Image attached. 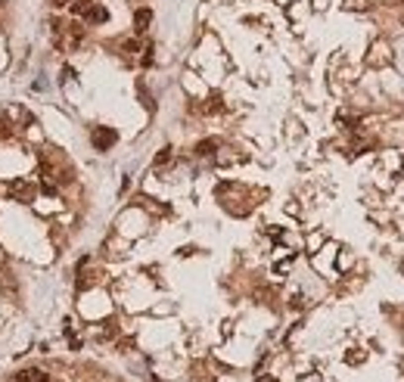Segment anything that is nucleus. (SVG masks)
<instances>
[{
  "mask_svg": "<svg viewBox=\"0 0 404 382\" xmlns=\"http://www.w3.org/2000/svg\"><path fill=\"white\" fill-rule=\"evenodd\" d=\"M115 140H118V134H115L112 127H94V131H90V143H94L97 153H106V149H112Z\"/></svg>",
  "mask_w": 404,
  "mask_h": 382,
  "instance_id": "nucleus-1",
  "label": "nucleus"
},
{
  "mask_svg": "<svg viewBox=\"0 0 404 382\" xmlns=\"http://www.w3.org/2000/svg\"><path fill=\"white\" fill-rule=\"evenodd\" d=\"M9 196H13L16 202H31L34 199V183L25 180V177H19V180L9 183Z\"/></svg>",
  "mask_w": 404,
  "mask_h": 382,
  "instance_id": "nucleus-2",
  "label": "nucleus"
},
{
  "mask_svg": "<svg viewBox=\"0 0 404 382\" xmlns=\"http://www.w3.org/2000/svg\"><path fill=\"white\" fill-rule=\"evenodd\" d=\"M81 19H84L87 25H103V22L109 19V9H106V6H100V3H90V6H87V13L81 16Z\"/></svg>",
  "mask_w": 404,
  "mask_h": 382,
  "instance_id": "nucleus-3",
  "label": "nucleus"
},
{
  "mask_svg": "<svg viewBox=\"0 0 404 382\" xmlns=\"http://www.w3.org/2000/svg\"><path fill=\"white\" fill-rule=\"evenodd\" d=\"M13 379H16V382H50V379H47V373H44V370H38V367H31V370H19Z\"/></svg>",
  "mask_w": 404,
  "mask_h": 382,
  "instance_id": "nucleus-4",
  "label": "nucleus"
},
{
  "mask_svg": "<svg viewBox=\"0 0 404 382\" xmlns=\"http://www.w3.org/2000/svg\"><path fill=\"white\" fill-rule=\"evenodd\" d=\"M149 22H153V13H149L146 6H143V9H137V13H134V31H137V34H143V31L149 28Z\"/></svg>",
  "mask_w": 404,
  "mask_h": 382,
  "instance_id": "nucleus-5",
  "label": "nucleus"
},
{
  "mask_svg": "<svg viewBox=\"0 0 404 382\" xmlns=\"http://www.w3.org/2000/svg\"><path fill=\"white\" fill-rule=\"evenodd\" d=\"M215 149H218V140H212V137H209V140H199V143H196V156H215Z\"/></svg>",
  "mask_w": 404,
  "mask_h": 382,
  "instance_id": "nucleus-6",
  "label": "nucleus"
},
{
  "mask_svg": "<svg viewBox=\"0 0 404 382\" xmlns=\"http://www.w3.org/2000/svg\"><path fill=\"white\" fill-rule=\"evenodd\" d=\"M171 159H174V156H171V146H165V149H162V153L156 156V168H162V165H168Z\"/></svg>",
  "mask_w": 404,
  "mask_h": 382,
  "instance_id": "nucleus-7",
  "label": "nucleus"
},
{
  "mask_svg": "<svg viewBox=\"0 0 404 382\" xmlns=\"http://www.w3.org/2000/svg\"><path fill=\"white\" fill-rule=\"evenodd\" d=\"M90 3H94V0H75V3H72V13H75V16H84Z\"/></svg>",
  "mask_w": 404,
  "mask_h": 382,
  "instance_id": "nucleus-8",
  "label": "nucleus"
},
{
  "mask_svg": "<svg viewBox=\"0 0 404 382\" xmlns=\"http://www.w3.org/2000/svg\"><path fill=\"white\" fill-rule=\"evenodd\" d=\"M205 109H209V112H218V109H221V97H212V100H209V106H205Z\"/></svg>",
  "mask_w": 404,
  "mask_h": 382,
  "instance_id": "nucleus-9",
  "label": "nucleus"
},
{
  "mask_svg": "<svg viewBox=\"0 0 404 382\" xmlns=\"http://www.w3.org/2000/svg\"><path fill=\"white\" fill-rule=\"evenodd\" d=\"M9 134H13V127H9L3 118H0V140H3V137H9Z\"/></svg>",
  "mask_w": 404,
  "mask_h": 382,
  "instance_id": "nucleus-10",
  "label": "nucleus"
},
{
  "mask_svg": "<svg viewBox=\"0 0 404 382\" xmlns=\"http://www.w3.org/2000/svg\"><path fill=\"white\" fill-rule=\"evenodd\" d=\"M255 382H277V379H274V376H258Z\"/></svg>",
  "mask_w": 404,
  "mask_h": 382,
  "instance_id": "nucleus-11",
  "label": "nucleus"
},
{
  "mask_svg": "<svg viewBox=\"0 0 404 382\" xmlns=\"http://www.w3.org/2000/svg\"><path fill=\"white\" fill-rule=\"evenodd\" d=\"M50 3H53V6H65V3H68V0H50Z\"/></svg>",
  "mask_w": 404,
  "mask_h": 382,
  "instance_id": "nucleus-12",
  "label": "nucleus"
}]
</instances>
